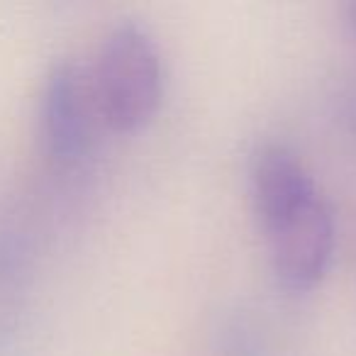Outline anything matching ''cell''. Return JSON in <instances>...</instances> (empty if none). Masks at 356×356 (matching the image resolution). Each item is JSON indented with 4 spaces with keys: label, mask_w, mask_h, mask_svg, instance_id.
Wrapping results in <instances>:
<instances>
[{
    "label": "cell",
    "mask_w": 356,
    "mask_h": 356,
    "mask_svg": "<svg viewBox=\"0 0 356 356\" xmlns=\"http://www.w3.org/2000/svg\"><path fill=\"white\" fill-rule=\"evenodd\" d=\"M100 113L90 74L76 61H59L47 74L40 100V132L54 161L79 163L95 142Z\"/></svg>",
    "instance_id": "3"
},
{
    "label": "cell",
    "mask_w": 356,
    "mask_h": 356,
    "mask_svg": "<svg viewBox=\"0 0 356 356\" xmlns=\"http://www.w3.org/2000/svg\"><path fill=\"white\" fill-rule=\"evenodd\" d=\"M90 74L100 120L115 132H139L161 105L163 69L156 42L137 22H120L103 37Z\"/></svg>",
    "instance_id": "1"
},
{
    "label": "cell",
    "mask_w": 356,
    "mask_h": 356,
    "mask_svg": "<svg viewBox=\"0 0 356 356\" xmlns=\"http://www.w3.org/2000/svg\"><path fill=\"white\" fill-rule=\"evenodd\" d=\"M261 232L283 288L305 293L327 276L334 257V218L320 191L264 225Z\"/></svg>",
    "instance_id": "2"
},
{
    "label": "cell",
    "mask_w": 356,
    "mask_h": 356,
    "mask_svg": "<svg viewBox=\"0 0 356 356\" xmlns=\"http://www.w3.org/2000/svg\"><path fill=\"white\" fill-rule=\"evenodd\" d=\"M249 184L261 227L320 191L300 159L283 144H261L254 152Z\"/></svg>",
    "instance_id": "4"
},
{
    "label": "cell",
    "mask_w": 356,
    "mask_h": 356,
    "mask_svg": "<svg viewBox=\"0 0 356 356\" xmlns=\"http://www.w3.org/2000/svg\"><path fill=\"white\" fill-rule=\"evenodd\" d=\"M346 22H349L351 32H354V37H356V3H351V6L346 8Z\"/></svg>",
    "instance_id": "5"
}]
</instances>
